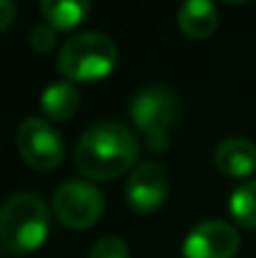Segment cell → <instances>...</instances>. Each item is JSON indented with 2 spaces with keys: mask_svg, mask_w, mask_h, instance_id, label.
Listing matches in <instances>:
<instances>
[{
  "mask_svg": "<svg viewBox=\"0 0 256 258\" xmlns=\"http://www.w3.org/2000/svg\"><path fill=\"white\" fill-rule=\"evenodd\" d=\"M73 158L85 178L113 180L136 166L138 141L126 125L103 120V123L90 125L78 138Z\"/></svg>",
  "mask_w": 256,
  "mask_h": 258,
  "instance_id": "cell-1",
  "label": "cell"
},
{
  "mask_svg": "<svg viewBox=\"0 0 256 258\" xmlns=\"http://www.w3.org/2000/svg\"><path fill=\"white\" fill-rule=\"evenodd\" d=\"M50 213L40 196L15 193L0 208V246L5 253H30L43 246Z\"/></svg>",
  "mask_w": 256,
  "mask_h": 258,
  "instance_id": "cell-2",
  "label": "cell"
},
{
  "mask_svg": "<svg viewBox=\"0 0 256 258\" xmlns=\"http://www.w3.org/2000/svg\"><path fill=\"white\" fill-rule=\"evenodd\" d=\"M118 60L116 43L103 33H78L58 53V71L71 83L106 78Z\"/></svg>",
  "mask_w": 256,
  "mask_h": 258,
  "instance_id": "cell-3",
  "label": "cell"
},
{
  "mask_svg": "<svg viewBox=\"0 0 256 258\" xmlns=\"http://www.w3.org/2000/svg\"><path fill=\"white\" fill-rule=\"evenodd\" d=\"M176 115H178V100L166 86L143 88L131 100V123L143 133L153 153H164L169 148Z\"/></svg>",
  "mask_w": 256,
  "mask_h": 258,
  "instance_id": "cell-4",
  "label": "cell"
},
{
  "mask_svg": "<svg viewBox=\"0 0 256 258\" xmlns=\"http://www.w3.org/2000/svg\"><path fill=\"white\" fill-rule=\"evenodd\" d=\"M106 198L88 180H66L53 193V211L66 228L85 231L95 226L103 216Z\"/></svg>",
  "mask_w": 256,
  "mask_h": 258,
  "instance_id": "cell-5",
  "label": "cell"
},
{
  "mask_svg": "<svg viewBox=\"0 0 256 258\" xmlns=\"http://www.w3.org/2000/svg\"><path fill=\"white\" fill-rule=\"evenodd\" d=\"M18 153L35 171H53L63 161V138L43 118H25L18 125Z\"/></svg>",
  "mask_w": 256,
  "mask_h": 258,
  "instance_id": "cell-6",
  "label": "cell"
},
{
  "mask_svg": "<svg viewBox=\"0 0 256 258\" xmlns=\"http://www.w3.org/2000/svg\"><path fill=\"white\" fill-rule=\"evenodd\" d=\"M241 246L239 231L226 221H203L183 241V258H234Z\"/></svg>",
  "mask_w": 256,
  "mask_h": 258,
  "instance_id": "cell-7",
  "label": "cell"
},
{
  "mask_svg": "<svg viewBox=\"0 0 256 258\" xmlns=\"http://www.w3.org/2000/svg\"><path fill=\"white\" fill-rule=\"evenodd\" d=\"M166 193H169L166 171L153 161L136 166L131 178H128V183H126V198H128L131 208L138 211V213L159 211L166 201Z\"/></svg>",
  "mask_w": 256,
  "mask_h": 258,
  "instance_id": "cell-8",
  "label": "cell"
},
{
  "mask_svg": "<svg viewBox=\"0 0 256 258\" xmlns=\"http://www.w3.org/2000/svg\"><path fill=\"white\" fill-rule=\"evenodd\" d=\"M216 168L229 178H244L256 171V146L249 138H226L214 153Z\"/></svg>",
  "mask_w": 256,
  "mask_h": 258,
  "instance_id": "cell-9",
  "label": "cell"
},
{
  "mask_svg": "<svg viewBox=\"0 0 256 258\" xmlns=\"http://www.w3.org/2000/svg\"><path fill=\"white\" fill-rule=\"evenodd\" d=\"M178 28L183 35L201 40L216 33L219 28V10L214 5V0H183L178 8Z\"/></svg>",
  "mask_w": 256,
  "mask_h": 258,
  "instance_id": "cell-10",
  "label": "cell"
},
{
  "mask_svg": "<svg viewBox=\"0 0 256 258\" xmlns=\"http://www.w3.org/2000/svg\"><path fill=\"white\" fill-rule=\"evenodd\" d=\"M40 108L50 120H71L81 108V90L71 81H58L43 90Z\"/></svg>",
  "mask_w": 256,
  "mask_h": 258,
  "instance_id": "cell-11",
  "label": "cell"
},
{
  "mask_svg": "<svg viewBox=\"0 0 256 258\" xmlns=\"http://www.w3.org/2000/svg\"><path fill=\"white\" fill-rule=\"evenodd\" d=\"M90 10V0H40V13L56 30H73Z\"/></svg>",
  "mask_w": 256,
  "mask_h": 258,
  "instance_id": "cell-12",
  "label": "cell"
},
{
  "mask_svg": "<svg viewBox=\"0 0 256 258\" xmlns=\"http://www.w3.org/2000/svg\"><path fill=\"white\" fill-rule=\"evenodd\" d=\"M229 211H231V216H234V221L239 226L256 228V180H249V183L239 185L231 193Z\"/></svg>",
  "mask_w": 256,
  "mask_h": 258,
  "instance_id": "cell-13",
  "label": "cell"
},
{
  "mask_svg": "<svg viewBox=\"0 0 256 258\" xmlns=\"http://www.w3.org/2000/svg\"><path fill=\"white\" fill-rule=\"evenodd\" d=\"M88 258H131V251H128V246H126L123 238L106 236V238H100V241L93 243Z\"/></svg>",
  "mask_w": 256,
  "mask_h": 258,
  "instance_id": "cell-14",
  "label": "cell"
},
{
  "mask_svg": "<svg viewBox=\"0 0 256 258\" xmlns=\"http://www.w3.org/2000/svg\"><path fill=\"white\" fill-rule=\"evenodd\" d=\"M56 40H58V30L53 25H48V23H40V25H35L30 30V45L38 53H48L56 45Z\"/></svg>",
  "mask_w": 256,
  "mask_h": 258,
  "instance_id": "cell-15",
  "label": "cell"
},
{
  "mask_svg": "<svg viewBox=\"0 0 256 258\" xmlns=\"http://www.w3.org/2000/svg\"><path fill=\"white\" fill-rule=\"evenodd\" d=\"M13 18H15V5H13V0H0V33L10 28Z\"/></svg>",
  "mask_w": 256,
  "mask_h": 258,
  "instance_id": "cell-16",
  "label": "cell"
},
{
  "mask_svg": "<svg viewBox=\"0 0 256 258\" xmlns=\"http://www.w3.org/2000/svg\"><path fill=\"white\" fill-rule=\"evenodd\" d=\"M224 3H249V0H224Z\"/></svg>",
  "mask_w": 256,
  "mask_h": 258,
  "instance_id": "cell-17",
  "label": "cell"
}]
</instances>
